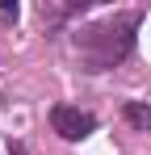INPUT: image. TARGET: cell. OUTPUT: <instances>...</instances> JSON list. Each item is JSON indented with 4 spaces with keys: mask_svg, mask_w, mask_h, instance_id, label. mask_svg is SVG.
I'll return each mask as SVG.
<instances>
[{
    "mask_svg": "<svg viewBox=\"0 0 151 155\" xmlns=\"http://www.w3.org/2000/svg\"><path fill=\"white\" fill-rule=\"evenodd\" d=\"M139 21H143V13H113L105 21L80 25L72 34V51L80 59V67L84 71H109V67H118L126 54L134 51Z\"/></svg>",
    "mask_w": 151,
    "mask_h": 155,
    "instance_id": "obj_1",
    "label": "cell"
},
{
    "mask_svg": "<svg viewBox=\"0 0 151 155\" xmlns=\"http://www.w3.org/2000/svg\"><path fill=\"white\" fill-rule=\"evenodd\" d=\"M50 126H55L59 138L80 143V138H88V134L97 130V113H88V109H80V105H55V109H50Z\"/></svg>",
    "mask_w": 151,
    "mask_h": 155,
    "instance_id": "obj_2",
    "label": "cell"
},
{
    "mask_svg": "<svg viewBox=\"0 0 151 155\" xmlns=\"http://www.w3.org/2000/svg\"><path fill=\"white\" fill-rule=\"evenodd\" d=\"M126 122L130 126H139V130H151V105H143V101H126Z\"/></svg>",
    "mask_w": 151,
    "mask_h": 155,
    "instance_id": "obj_3",
    "label": "cell"
},
{
    "mask_svg": "<svg viewBox=\"0 0 151 155\" xmlns=\"http://www.w3.org/2000/svg\"><path fill=\"white\" fill-rule=\"evenodd\" d=\"M17 13H21V8H17V0H4V4H0V25H13V21H17Z\"/></svg>",
    "mask_w": 151,
    "mask_h": 155,
    "instance_id": "obj_4",
    "label": "cell"
}]
</instances>
